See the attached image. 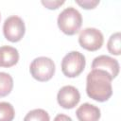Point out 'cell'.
Returning <instances> with one entry per match:
<instances>
[{
	"mask_svg": "<svg viewBox=\"0 0 121 121\" xmlns=\"http://www.w3.org/2000/svg\"><path fill=\"white\" fill-rule=\"evenodd\" d=\"M49 114L43 109H35L26 113L24 121H49Z\"/></svg>",
	"mask_w": 121,
	"mask_h": 121,
	"instance_id": "4fadbf2b",
	"label": "cell"
},
{
	"mask_svg": "<svg viewBox=\"0 0 121 121\" xmlns=\"http://www.w3.org/2000/svg\"><path fill=\"white\" fill-rule=\"evenodd\" d=\"M78 5H79L80 7H82L85 9H95L98 4L99 1L98 0H83V1H79L77 0L76 1Z\"/></svg>",
	"mask_w": 121,
	"mask_h": 121,
	"instance_id": "9a60e30c",
	"label": "cell"
},
{
	"mask_svg": "<svg viewBox=\"0 0 121 121\" xmlns=\"http://www.w3.org/2000/svg\"><path fill=\"white\" fill-rule=\"evenodd\" d=\"M58 26L66 35H75L78 33L82 25L80 12L73 7L66 8L58 16Z\"/></svg>",
	"mask_w": 121,
	"mask_h": 121,
	"instance_id": "7a4b0ae2",
	"label": "cell"
},
{
	"mask_svg": "<svg viewBox=\"0 0 121 121\" xmlns=\"http://www.w3.org/2000/svg\"><path fill=\"white\" fill-rule=\"evenodd\" d=\"M29 71L36 80L41 82L47 81L55 74V63L50 58L38 57L30 63Z\"/></svg>",
	"mask_w": 121,
	"mask_h": 121,
	"instance_id": "277c9868",
	"label": "cell"
},
{
	"mask_svg": "<svg viewBox=\"0 0 121 121\" xmlns=\"http://www.w3.org/2000/svg\"><path fill=\"white\" fill-rule=\"evenodd\" d=\"M86 60L83 54L78 51H71L61 60V71L67 78H76L83 72Z\"/></svg>",
	"mask_w": 121,
	"mask_h": 121,
	"instance_id": "3957f363",
	"label": "cell"
},
{
	"mask_svg": "<svg viewBox=\"0 0 121 121\" xmlns=\"http://www.w3.org/2000/svg\"><path fill=\"white\" fill-rule=\"evenodd\" d=\"M14 116L13 106L9 102H0V121H12Z\"/></svg>",
	"mask_w": 121,
	"mask_h": 121,
	"instance_id": "5bb4252c",
	"label": "cell"
},
{
	"mask_svg": "<svg viewBox=\"0 0 121 121\" xmlns=\"http://www.w3.org/2000/svg\"><path fill=\"white\" fill-rule=\"evenodd\" d=\"M112 77L105 71L93 69L86 78V93L95 101H107L112 95Z\"/></svg>",
	"mask_w": 121,
	"mask_h": 121,
	"instance_id": "6da1fadb",
	"label": "cell"
},
{
	"mask_svg": "<svg viewBox=\"0 0 121 121\" xmlns=\"http://www.w3.org/2000/svg\"><path fill=\"white\" fill-rule=\"evenodd\" d=\"M19 60L18 50L12 46L5 45L0 47V66L11 67Z\"/></svg>",
	"mask_w": 121,
	"mask_h": 121,
	"instance_id": "30bf717a",
	"label": "cell"
},
{
	"mask_svg": "<svg viewBox=\"0 0 121 121\" xmlns=\"http://www.w3.org/2000/svg\"><path fill=\"white\" fill-rule=\"evenodd\" d=\"M25 32V23L19 16L12 15L5 20L3 26V33L8 41L11 43H17L22 40Z\"/></svg>",
	"mask_w": 121,
	"mask_h": 121,
	"instance_id": "5b68a950",
	"label": "cell"
},
{
	"mask_svg": "<svg viewBox=\"0 0 121 121\" xmlns=\"http://www.w3.org/2000/svg\"><path fill=\"white\" fill-rule=\"evenodd\" d=\"M54 121H73L72 118L66 114L63 113H59L58 115H56V117L54 118Z\"/></svg>",
	"mask_w": 121,
	"mask_h": 121,
	"instance_id": "e0dca14e",
	"label": "cell"
},
{
	"mask_svg": "<svg viewBox=\"0 0 121 121\" xmlns=\"http://www.w3.org/2000/svg\"><path fill=\"white\" fill-rule=\"evenodd\" d=\"M42 4L49 9H57L60 6L64 4V1H42Z\"/></svg>",
	"mask_w": 121,
	"mask_h": 121,
	"instance_id": "2e32d148",
	"label": "cell"
},
{
	"mask_svg": "<svg viewBox=\"0 0 121 121\" xmlns=\"http://www.w3.org/2000/svg\"><path fill=\"white\" fill-rule=\"evenodd\" d=\"M104 42L103 34L95 27H87L80 31L78 43L80 46L88 51H96L101 48Z\"/></svg>",
	"mask_w": 121,
	"mask_h": 121,
	"instance_id": "8992f818",
	"label": "cell"
},
{
	"mask_svg": "<svg viewBox=\"0 0 121 121\" xmlns=\"http://www.w3.org/2000/svg\"><path fill=\"white\" fill-rule=\"evenodd\" d=\"M108 50L112 55H120L121 53V34L120 32L113 33L111 35L108 43H107Z\"/></svg>",
	"mask_w": 121,
	"mask_h": 121,
	"instance_id": "7c38bea8",
	"label": "cell"
},
{
	"mask_svg": "<svg viewBox=\"0 0 121 121\" xmlns=\"http://www.w3.org/2000/svg\"><path fill=\"white\" fill-rule=\"evenodd\" d=\"M76 114L78 121H98L100 118V110L93 104L83 103L78 108Z\"/></svg>",
	"mask_w": 121,
	"mask_h": 121,
	"instance_id": "9c48e42d",
	"label": "cell"
},
{
	"mask_svg": "<svg viewBox=\"0 0 121 121\" xmlns=\"http://www.w3.org/2000/svg\"><path fill=\"white\" fill-rule=\"evenodd\" d=\"M13 88L12 77L5 72H0V97L10 94Z\"/></svg>",
	"mask_w": 121,
	"mask_h": 121,
	"instance_id": "8fae6325",
	"label": "cell"
},
{
	"mask_svg": "<svg viewBox=\"0 0 121 121\" xmlns=\"http://www.w3.org/2000/svg\"><path fill=\"white\" fill-rule=\"evenodd\" d=\"M57 100L60 107L64 109H73L79 102L80 94L76 87L66 85L58 92Z\"/></svg>",
	"mask_w": 121,
	"mask_h": 121,
	"instance_id": "52a82bcc",
	"label": "cell"
},
{
	"mask_svg": "<svg viewBox=\"0 0 121 121\" xmlns=\"http://www.w3.org/2000/svg\"><path fill=\"white\" fill-rule=\"evenodd\" d=\"M0 19H1V15H0Z\"/></svg>",
	"mask_w": 121,
	"mask_h": 121,
	"instance_id": "ac0fdd59",
	"label": "cell"
},
{
	"mask_svg": "<svg viewBox=\"0 0 121 121\" xmlns=\"http://www.w3.org/2000/svg\"><path fill=\"white\" fill-rule=\"evenodd\" d=\"M93 69H99L107 72L113 79L119 74V63L118 61L106 55H100L94 59L92 62Z\"/></svg>",
	"mask_w": 121,
	"mask_h": 121,
	"instance_id": "ba28073f",
	"label": "cell"
}]
</instances>
